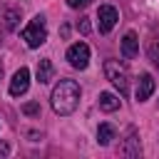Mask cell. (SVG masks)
Listing matches in <instances>:
<instances>
[{
	"label": "cell",
	"instance_id": "obj_1",
	"mask_svg": "<svg viewBox=\"0 0 159 159\" xmlns=\"http://www.w3.org/2000/svg\"><path fill=\"white\" fill-rule=\"evenodd\" d=\"M50 104L55 109V114L60 117H67L77 109L80 104V84L75 80H60L55 87H52V94H50Z\"/></svg>",
	"mask_w": 159,
	"mask_h": 159
},
{
	"label": "cell",
	"instance_id": "obj_2",
	"mask_svg": "<svg viewBox=\"0 0 159 159\" xmlns=\"http://www.w3.org/2000/svg\"><path fill=\"white\" fill-rule=\"evenodd\" d=\"M22 40L27 42V47H40L45 40H47V22H45V17L42 15H35L30 22H27V27L22 30Z\"/></svg>",
	"mask_w": 159,
	"mask_h": 159
},
{
	"label": "cell",
	"instance_id": "obj_3",
	"mask_svg": "<svg viewBox=\"0 0 159 159\" xmlns=\"http://www.w3.org/2000/svg\"><path fill=\"white\" fill-rule=\"evenodd\" d=\"M104 75H107V80L119 89V94H127V92H129V77H127V70H124L117 60H107V62H104Z\"/></svg>",
	"mask_w": 159,
	"mask_h": 159
},
{
	"label": "cell",
	"instance_id": "obj_4",
	"mask_svg": "<svg viewBox=\"0 0 159 159\" xmlns=\"http://www.w3.org/2000/svg\"><path fill=\"white\" fill-rule=\"evenodd\" d=\"M67 60H70V65H72L75 70H84V67L89 65V47H87L84 42H75V45H70V50H67Z\"/></svg>",
	"mask_w": 159,
	"mask_h": 159
},
{
	"label": "cell",
	"instance_id": "obj_5",
	"mask_svg": "<svg viewBox=\"0 0 159 159\" xmlns=\"http://www.w3.org/2000/svg\"><path fill=\"white\" fill-rule=\"evenodd\" d=\"M117 20H119L117 7H112V5H99V10H97V27H99V32L107 35V32L117 25Z\"/></svg>",
	"mask_w": 159,
	"mask_h": 159
},
{
	"label": "cell",
	"instance_id": "obj_6",
	"mask_svg": "<svg viewBox=\"0 0 159 159\" xmlns=\"http://www.w3.org/2000/svg\"><path fill=\"white\" fill-rule=\"evenodd\" d=\"M27 87H30V70L27 67H20L12 75V80H10V94L12 97H20V94L27 92Z\"/></svg>",
	"mask_w": 159,
	"mask_h": 159
},
{
	"label": "cell",
	"instance_id": "obj_7",
	"mask_svg": "<svg viewBox=\"0 0 159 159\" xmlns=\"http://www.w3.org/2000/svg\"><path fill=\"white\" fill-rule=\"evenodd\" d=\"M154 77L149 75V72H144L142 77H139V84H137V99L139 102H144V99H149L152 97V92H154Z\"/></svg>",
	"mask_w": 159,
	"mask_h": 159
},
{
	"label": "cell",
	"instance_id": "obj_8",
	"mask_svg": "<svg viewBox=\"0 0 159 159\" xmlns=\"http://www.w3.org/2000/svg\"><path fill=\"white\" fill-rule=\"evenodd\" d=\"M137 52H139V40H137V35H134V32H127V35L122 37V57H124V60H132Z\"/></svg>",
	"mask_w": 159,
	"mask_h": 159
},
{
	"label": "cell",
	"instance_id": "obj_9",
	"mask_svg": "<svg viewBox=\"0 0 159 159\" xmlns=\"http://www.w3.org/2000/svg\"><path fill=\"white\" fill-rule=\"evenodd\" d=\"M52 75H55L52 62H50V60H40V62H37V82H40V84H47V82L52 80Z\"/></svg>",
	"mask_w": 159,
	"mask_h": 159
},
{
	"label": "cell",
	"instance_id": "obj_10",
	"mask_svg": "<svg viewBox=\"0 0 159 159\" xmlns=\"http://www.w3.org/2000/svg\"><path fill=\"white\" fill-rule=\"evenodd\" d=\"M122 154H124V157H139V154H142V147H139V139H137V132H134V129H129V139H127V144L122 147Z\"/></svg>",
	"mask_w": 159,
	"mask_h": 159
},
{
	"label": "cell",
	"instance_id": "obj_11",
	"mask_svg": "<svg viewBox=\"0 0 159 159\" xmlns=\"http://www.w3.org/2000/svg\"><path fill=\"white\" fill-rule=\"evenodd\" d=\"M0 20H2L5 30H15V27H17V20H20V10H15V7H5L2 15H0Z\"/></svg>",
	"mask_w": 159,
	"mask_h": 159
},
{
	"label": "cell",
	"instance_id": "obj_12",
	"mask_svg": "<svg viewBox=\"0 0 159 159\" xmlns=\"http://www.w3.org/2000/svg\"><path fill=\"white\" fill-rule=\"evenodd\" d=\"M99 109H104V112L119 109V97L112 94V92H102V94H99Z\"/></svg>",
	"mask_w": 159,
	"mask_h": 159
},
{
	"label": "cell",
	"instance_id": "obj_13",
	"mask_svg": "<svg viewBox=\"0 0 159 159\" xmlns=\"http://www.w3.org/2000/svg\"><path fill=\"white\" fill-rule=\"evenodd\" d=\"M114 134H117V132H114V127H112V124H107V122L97 127V142H99L102 147H107V144L114 139Z\"/></svg>",
	"mask_w": 159,
	"mask_h": 159
},
{
	"label": "cell",
	"instance_id": "obj_14",
	"mask_svg": "<svg viewBox=\"0 0 159 159\" xmlns=\"http://www.w3.org/2000/svg\"><path fill=\"white\" fill-rule=\"evenodd\" d=\"M149 60L154 62V67H159V40H154L149 45Z\"/></svg>",
	"mask_w": 159,
	"mask_h": 159
},
{
	"label": "cell",
	"instance_id": "obj_15",
	"mask_svg": "<svg viewBox=\"0 0 159 159\" xmlns=\"http://www.w3.org/2000/svg\"><path fill=\"white\" fill-rule=\"evenodd\" d=\"M22 112L30 114V117H32V114H40V104H37V102H27V104H22Z\"/></svg>",
	"mask_w": 159,
	"mask_h": 159
},
{
	"label": "cell",
	"instance_id": "obj_16",
	"mask_svg": "<svg viewBox=\"0 0 159 159\" xmlns=\"http://www.w3.org/2000/svg\"><path fill=\"white\" fill-rule=\"evenodd\" d=\"M92 0H67V5L72 7V10H80V7H87Z\"/></svg>",
	"mask_w": 159,
	"mask_h": 159
},
{
	"label": "cell",
	"instance_id": "obj_17",
	"mask_svg": "<svg viewBox=\"0 0 159 159\" xmlns=\"http://www.w3.org/2000/svg\"><path fill=\"white\" fill-rule=\"evenodd\" d=\"M80 30H82V32H87V30H89V22H87L84 17H82V22H80Z\"/></svg>",
	"mask_w": 159,
	"mask_h": 159
},
{
	"label": "cell",
	"instance_id": "obj_18",
	"mask_svg": "<svg viewBox=\"0 0 159 159\" xmlns=\"http://www.w3.org/2000/svg\"><path fill=\"white\" fill-rule=\"evenodd\" d=\"M0 154H7V144H0Z\"/></svg>",
	"mask_w": 159,
	"mask_h": 159
},
{
	"label": "cell",
	"instance_id": "obj_19",
	"mask_svg": "<svg viewBox=\"0 0 159 159\" xmlns=\"http://www.w3.org/2000/svg\"><path fill=\"white\" fill-rule=\"evenodd\" d=\"M0 77H2V62H0Z\"/></svg>",
	"mask_w": 159,
	"mask_h": 159
}]
</instances>
